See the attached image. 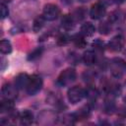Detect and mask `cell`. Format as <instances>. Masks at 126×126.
Listing matches in <instances>:
<instances>
[{"mask_svg":"<svg viewBox=\"0 0 126 126\" xmlns=\"http://www.w3.org/2000/svg\"><path fill=\"white\" fill-rule=\"evenodd\" d=\"M109 67H110V72H111L112 76L119 78L126 71V62L123 59L116 57L110 61Z\"/></svg>","mask_w":126,"mask_h":126,"instance_id":"1","label":"cell"},{"mask_svg":"<svg viewBox=\"0 0 126 126\" xmlns=\"http://www.w3.org/2000/svg\"><path fill=\"white\" fill-rule=\"evenodd\" d=\"M76 80V72L72 68H67L60 73L57 79V84L61 87L68 86Z\"/></svg>","mask_w":126,"mask_h":126,"instance_id":"2","label":"cell"},{"mask_svg":"<svg viewBox=\"0 0 126 126\" xmlns=\"http://www.w3.org/2000/svg\"><path fill=\"white\" fill-rule=\"evenodd\" d=\"M41 87H42V79L37 75H32L30 77L26 90L29 94L33 95L40 91Z\"/></svg>","mask_w":126,"mask_h":126,"instance_id":"3","label":"cell"},{"mask_svg":"<svg viewBox=\"0 0 126 126\" xmlns=\"http://www.w3.org/2000/svg\"><path fill=\"white\" fill-rule=\"evenodd\" d=\"M86 95V93H85V90L82 89L81 87L79 86H75V87H72L71 89H69L68 93H67V96H68V99L71 103L75 104V103H78L80 102L84 96Z\"/></svg>","mask_w":126,"mask_h":126,"instance_id":"4","label":"cell"},{"mask_svg":"<svg viewBox=\"0 0 126 126\" xmlns=\"http://www.w3.org/2000/svg\"><path fill=\"white\" fill-rule=\"evenodd\" d=\"M59 15H60V10H59L58 6H56L54 4H47L44 6L42 16L44 17L45 20L54 21L58 18Z\"/></svg>","mask_w":126,"mask_h":126,"instance_id":"5","label":"cell"},{"mask_svg":"<svg viewBox=\"0 0 126 126\" xmlns=\"http://www.w3.org/2000/svg\"><path fill=\"white\" fill-rule=\"evenodd\" d=\"M124 44H125V37L122 34H117L109 40L108 47L111 51L117 52V51H120L123 48Z\"/></svg>","mask_w":126,"mask_h":126,"instance_id":"6","label":"cell"},{"mask_svg":"<svg viewBox=\"0 0 126 126\" xmlns=\"http://www.w3.org/2000/svg\"><path fill=\"white\" fill-rule=\"evenodd\" d=\"M106 9L102 3H95L90 10V16L94 20H99L105 15Z\"/></svg>","mask_w":126,"mask_h":126,"instance_id":"7","label":"cell"},{"mask_svg":"<svg viewBox=\"0 0 126 126\" xmlns=\"http://www.w3.org/2000/svg\"><path fill=\"white\" fill-rule=\"evenodd\" d=\"M17 87L11 84H6L2 87V94L4 96V98H8V99H13L17 97Z\"/></svg>","mask_w":126,"mask_h":126,"instance_id":"8","label":"cell"},{"mask_svg":"<svg viewBox=\"0 0 126 126\" xmlns=\"http://www.w3.org/2000/svg\"><path fill=\"white\" fill-rule=\"evenodd\" d=\"M29 80H30V76L26 73H22V74H19L16 78H15V86L22 90L24 88H27L28 86V83H29Z\"/></svg>","mask_w":126,"mask_h":126,"instance_id":"9","label":"cell"},{"mask_svg":"<svg viewBox=\"0 0 126 126\" xmlns=\"http://www.w3.org/2000/svg\"><path fill=\"white\" fill-rule=\"evenodd\" d=\"M19 119L22 125H31L33 121V114L30 110H25L20 114Z\"/></svg>","mask_w":126,"mask_h":126,"instance_id":"10","label":"cell"},{"mask_svg":"<svg viewBox=\"0 0 126 126\" xmlns=\"http://www.w3.org/2000/svg\"><path fill=\"white\" fill-rule=\"evenodd\" d=\"M94 32H95V28L90 22H87V23L83 24L82 27H81V33L85 36H92L94 33Z\"/></svg>","mask_w":126,"mask_h":126,"instance_id":"11","label":"cell"},{"mask_svg":"<svg viewBox=\"0 0 126 126\" xmlns=\"http://www.w3.org/2000/svg\"><path fill=\"white\" fill-rule=\"evenodd\" d=\"M83 61L88 66L94 64L95 61H96V55H95V53L93 50H87L83 54Z\"/></svg>","mask_w":126,"mask_h":126,"instance_id":"12","label":"cell"},{"mask_svg":"<svg viewBox=\"0 0 126 126\" xmlns=\"http://www.w3.org/2000/svg\"><path fill=\"white\" fill-rule=\"evenodd\" d=\"M14 108V101L13 99H8V98H4L1 103H0V111L2 113L4 112H9Z\"/></svg>","mask_w":126,"mask_h":126,"instance_id":"13","label":"cell"},{"mask_svg":"<svg viewBox=\"0 0 126 126\" xmlns=\"http://www.w3.org/2000/svg\"><path fill=\"white\" fill-rule=\"evenodd\" d=\"M61 25L65 30H71L74 27V19L70 15H65L61 20Z\"/></svg>","mask_w":126,"mask_h":126,"instance_id":"14","label":"cell"},{"mask_svg":"<svg viewBox=\"0 0 126 126\" xmlns=\"http://www.w3.org/2000/svg\"><path fill=\"white\" fill-rule=\"evenodd\" d=\"M89 115H90V108L88 106H83L74 114V117H75V119L82 120V119L87 118Z\"/></svg>","mask_w":126,"mask_h":126,"instance_id":"15","label":"cell"},{"mask_svg":"<svg viewBox=\"0 0 126 126\" xmlns=\"http://www.w3.org/2000/svg\"><path fill=\"white\" fill-rule=\"evenodd\" d=\"M72 40H73L74 44L79 48H84L87 45V41H86L85 37L82 35V33L81 34H75L72 37Z\"/></svg>","mask_w":126,"mask_h":126,"instance_id":"16","label":"cell"},{"mask_svg":"<svg viewBox=\"0 0 126 126\" xmlns=\"http://www.w3.org/2000/svg\"><path fill=\"white\" fill-rule=\"evenodd\" d=\"M0 51L3 54H8L12 51V45L11 42L7 39H2L0 42Z\"/></svg>","mask_w":126,"mask_h":126,"instance_id":"17","label":"cell"},{"mask_svg":"<svg viewBox=\"0 0 126 126\" xmlns=\"http://www.w3.org/2000/svg\"><path fill=\"white\" fill-rule=\"evenodd\" d=\"M44 21H45V19H44L43 16H38V17H36V18L34 19V21H33V26H32L33 31H34V32L40 31L41 28L44 26Z\"/></svg>","mask_w":126,"mask_h":126,"instance_id":"18","label":"cell"},{"mask_svg":"<svg viewBox=\"0 0 126 126\" xmlns=\"http://www.w3.org/2000/svg\"><path fill=\"white\" fill-rule=\"evenodd\" d=\"M85 93H86V95L91 99H95L97 97V94H98L97 91L94 88H89L87 91H85Z\"/></svg>","mask_w":126,"mask_h":126,"instance_id":"19","label":"cell"},{"mask_svg":"<svg viewBox=\"0 0 126 126\" xmlns=\"http://www.w3.org/2000/svg\"><path fill=\"white\" fill-rule=\"evenodd\" d=\"M0 11H1V18H2V19H5L6 17H8V15H9V10H8L6 4L1 3V5H0Z\"/></svg>","mask_w":126,"mask_h":126,"instance_id":"20","label":"cell"},{"mask_svg":"<svg viewBox=\"0 0 126 126\" xmlns=\"http://www.w3.org/2000/svg\"><path fill=\"white\" fill-rule=\"evenodd\" d=\"M69 40H70L69 36H67L66 34H62V35H60V36L58 37L57 43H58L59 45H65V44H67V43L69 42Z\"/></svg>","mask_w":126,"mask_h":126,"instance_id":"21","label":"cell"},{"mask_svg":"<svg viewBox=\"0 0 126 126\" xmlns=\"http://www.w3.org/2000/svg\"><path fill=\"white\" fill-rule=\"evenodd\" d=\"M72 17H73V19L76 18L77 20H82L85 17V12H84V10L82 8H80V9H78V10L75 11L74 16H72Z\"/></svg>","mask_w":126,"mask_h":126,"instance_id":"22","label":"cell"},{"mask_svg":"<svg viewBox=\"0 0 126 126\" xmlns=\"http://www.w3.org/2000/svg\"><path fill=\"white\" fill-rule=\"evenodd\" d=\"M109 30H110V28H109V26H108L107 23H101V24L99 25V32H100L101 33L106 34V33L109 32Z\"/></svg>","mask_w":126,"mask_h":126,"instance_id":"23","label":"cell"},{"mask_svg":"<svg viewBox=\"0 0 126 126\" xmlns=\"http://www.w3.org/2000/svg\"><path fill=\"white\" fill-rule=\"evenodd\" d=\"M119 17H120L119 12H113L111 14V16L109 17V21L112 22V23H116L117 21H119Z\"/></svg>","mask_w":126,"mask_h":126,"instance_id":"24","label":"cell"},{"mask_svg":"<svg viewBox=\"0 0 126 126\" xmlns=\"http://www.w3.org/2000/svg\"><path fill=\"white\" fill-rule=\"evenodd\" d=\"M40 53H41V50H39V49H37V50H35L34 52H32V53H31V56L29 57V59H34V58H36V57H39V55H40Z\"/></svg>","mask_w":126,"mask_h":126,"instance_id":"25","label":"cell"},{"mask_svg":"<svg viewBox=\"0 0 126 126\" xmlns=\"http://www.w3.org/2000/svg\"><path fill=\"white\" fill-rule=\"evenodd\" d=\"M99 1H100L103 5H104V4H105V5H110V4H112L115 0H99Z\"/></svg>","mask_w":126,"mask_h":126,"instance_id":"26","label":"cell"},{"mask_svg":"<svg viewBox=\"0 0 126 126\" xmlns=\"http://www.w3.org/2000/svg\"><path fill=\"white\" fill-rule=\"evenodd\" d=\"M12 0H2V3H4V4H7V3H10Z\"/></svg>","mask_w":126,"mask_h":126,"instance_id":"27","label":"cell"},{"mask_svg":"<svg viewBox=\"0 0 126 126\" xmlns=\"http://www.w3.org/2000/svg\"><path fill=\"white\" fill-rule=\"evenodd\" d=\"M79 1H80V2H88L89 0H79Z\"/></svg>","mask_w":126,"mask_h":126,"instance_id":"28","label":"cell"}]
</instances>
